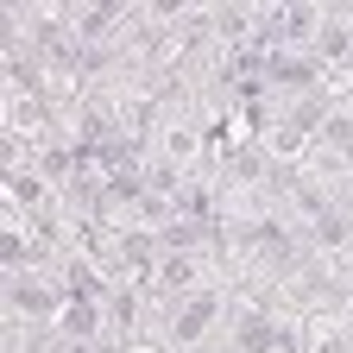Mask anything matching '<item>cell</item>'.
<instances>
[{
    "label": "cell",
    "instance_id": "1",
    "mask_svg": "<svg viewBox=\"0 0 353 353\" xmlns=\"http://www.w3.org/2000/svg\"><path fill=\"white\" fill-rule=\"evenodd\" d=\"M322 32H328V0H272L259 57H322Z\"/></svg>",
    "mask_w": 353,
    "mask_h": 353
}]
</instances>
